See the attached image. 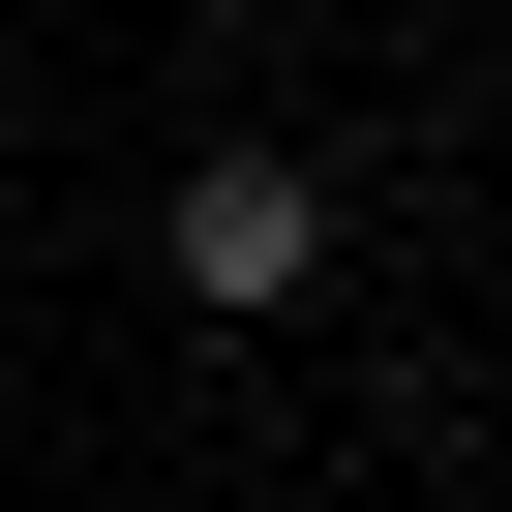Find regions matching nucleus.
<instances>
[{"instance_id":"obj_1","label":"nucleus","mask_w":512,"mask_h":512,"mask_svg":"<svg viewBox=\"0 0 512 512\" xmlns=\"http://www.w3.org/2000/svg\"><path fill=\"white\" fill-rule=\"evenodd\" d=\"M151 272H181L211 332H272V302H332V181H302V151H181V181H151Z\"/></svg>"}]
</instances>
